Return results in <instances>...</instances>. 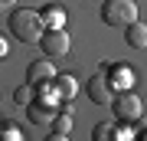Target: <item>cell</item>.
Returning a JSON list of instances; mask_svg holds the SVG:
<instances>
[{"mask_svg":"<svg viewBox=\"0 0 147 141\" xmlns=\"http://www.w3.org/2000/svg\"><path fill=\"white\" fill-rule=\"evenodd\" d=\"M7 26H10V33H13L20 43H26V46H39L42 33H46L42 10H30V7H16V10H10Z\"/></svg>","mask_w":147,"mask_h":141,"instance_id":"cell-1","label":"cell"},{"mask_svg":"<svg viewBox=\"0 0 147 141\" xmlns=\"http://www.w3.org/2000/svg\"><path fill=\"white\" fill-rule=\"evenodd\" d=\"M33 89H36V85H30V82H26V85H16L13 102H16V105H30V102H33Z\"/></svg>","mask_w":147,"mask_h":141,"instance_id":"cell-15","label":"cell"},{"mask_svg":"<svg viewBox=\"0 0 147 141\" xmlns=\"http://www.w3.org/2000/svg\"><path fill=\"white\" fill-rule=\"evenodd\" d=\"M16 10V0H0V13H10Z\"/></svg>","mask_w":147,"mask_h":141,"instance_id":"cell-17","label":"cell"},{"mask_svg":"<svg viewBox=\"0 0 147 141\" xmlns=\"http://www.w3.org/2000/svg\"><path fill=\"white\" fill-rule=\"evenodd\" d=\"M0 121H3V118H0Z\"/></svg>","mask_w":147,"mask_h":141,"instance_id":"cell-20","label":"cell"},{"mask_svg":"<svg viewBox=\"0 0 147 141\" xmlns=\"http://www.w3.org/2000/svg\"><path fill=\"white\" fill-rule=\"evenodd\" d=\"M7 56V36H0V59Z\"/></svg>","mask_w":147,"mask_h":141,"instance_id":"cell-18","label":"cell"},{"mask_svg":"<svg viewBox=\"0 0 147 141\" xmlns=\"http://www.w3.org/2000/svg\"><path fill=\"white\" fill-rule=\"evenodd\" d=\"M39 46H42V56H49V59H62V56H69V49H72L69 30H53V26H46V33H42V40H39Z\"/></svg>","mask_w":147,"mask_h":141,"instance_id":"cell-4","label":"cell"},{"mask_svg":"<svg viewBox=\"0 0 147 141\" xmlns=\"http://www.w3.org/2000/svg\"><path fill=\"white\" fill-rule=\"evenodd\" d=\"M49 79H56V66H53V59H49V56H42V59H36V63H30V69H26V82H30V85L49 82Z\"/></svg>","mask_w":147,"mask_h":141,"instance_id":"cell-8","label":"cell"},{"mask_svg":"<svg viewBox=\"0 0 147 141\" xmlns=\"http://www.w3.org/2000/svg\"><path fill=\"white\" fill-rule=\"evenodd\" d=\"M53 85H56V92H59V99H62V105H72V99L79 95V82H75L72 76H59V72H56Z\"/></svg>","mask_w":147,"mask_h":141,"instance_id":"cell-11","label":"cell"},{"mask_svg":"<svg viewBox=\"0 0 147 141\" xmlns=\"http://www.w3.org/2000/svg\"><path fill=\"white\" fill-rule=\"evenodd\" d=\"M105 76H108V82H111V89H115V92L134 89V69L127 66V63H115V66H108Z\"/></svg>","mask_w":147,"mask_h":141,"instance_id":"cell-6","label":"cell"},{"mask_svg":"<svg viewBox=\"0 0 147 141\" xmlns=\"http://www.w3.org/2000/svg\"><path fill=\"white\" fill-rule=\"evenodd\" d=\"M42 20H46V26H53V30H65L69 13L59 3H46V7H42Z\"/></svg>","mask_w":147,"mask_h":141,"instance_id":"cell-12","label":"cell"},{"mask_svg":"<svg viewBox=\"0 0 147 141\" xmlns=\"http://www.w3.org/2000/svg\"><path fill=\"white\" fill-rule=\"evenodd\" d=\"M49 141H59V138H69L72 135V105H62V108L56 112V118L49 121Z\"/></svg>","mask_w":147,"mask_h":141,"instance_id":"cell-7","label":"cell"},{"mask_svg":"<svg viewBox=\"0 0 147 141\" xmlns=\"http://www.w3.org/2000/svg\"><path fill=\"white\" fill-rule=\"evenodd\" d=\"M111 112H115L118 121H131V125H137L141 115H144V102H141V95H134V89H124V92H115Z\"/></svg>","mask_w":147,"mask_h":141,"instance_id":"cell-2","label":"cell"},{"mask_svg":"<svg viewBox=\"0 0 147 141\" xmlns=\"http://www.w3.org/2000/svg\"><path fill=\"white\" fill-rule=\"evenodd\" d=\"M88 99H92L95 105H111L115 89H111V82H108L105 72H95V76L88 79Z\"/></svg>","mask_w":147,"mask_h":141,"instance_id":"cell-5","label":"cell"},{"mask_svg":"<svg viewBox=\"0 0 147 141\" xmlns=\"http://www.w3.org/2000/svg\"><path fill=\"white\" fill-rule=\"evenodd\" d=\"M101 20L108 26L124 30L127 23L137 20V3L134 0H105V3H101Z\"/></svg>","mask_w":147,"mask_h":141,"instance_id":"cell-3","label":"cell"},{"mask_svg":"<svg viewBox=\"0 0 147 141\" xmlns=\"http://www.w3.org/2000/svg\"><path fill=\"white\" fill-rule=\"evenodd\" d=\"M124 43L131 49H147V23H141V20L127 23L124 26Z\"/></svg>","mask_w":147,"mask_h":141,"instance_id":"cell-9","label":"cell"},{"mask_svg":"<svg viewBox=\"0 0 147 141\" xmlns=\"http://www.w3.org/2000/svg\"><path fill=\"white\" fill-rule=\"evenodd\" d=\"M56 105H42V102H30L26 105V118L33 121V125H49V121L56 118Z\"/></svg>","mask_w":147,"mask_h":141,"instance_id":"cell-10","label":"cell"},{"mask_svg":"<svg viewBox=\"0 0 147 141\" xmlns=\"http://www.w3.org/2000/svg\"><path fill=\"white\" fill-rule=\"evenodd\" d=\"M137 138H141V141H147V125H141V128H137Z\"/></svg>","mask_w":147,"mask_h":141,"instance_id":"cell-19","label":"cell"},{"mask_svg":"<svg viewBox=\"0 0 147 141\" xmlns=\"http://www.w3.org/2000/svg\"><path fill=\"white\" fill-rule=\"evenodd\" d=\"M92 138L95 141H111L115 138V121H98V125L92 128Z\"/></svg>","mask_w":147,"mask_h":141,"instance_id":"cell-14","label":"cell"},{"mask_svg":"<svg viewBox=\"0 0 147 141\" xmlns=\"http://www.w3.org/2000/svg\"><path fill=\"white\" fill-rule=\"evenodd\" d=\"M36 102H42V105H56V108H62V99H59V92H56L53 79H49V82H39V85H36Z\"/></svg>","mask_w":147,"mask_h":141,"instance_id":"cell-13","label":"cell"},{"mask_svg":"<svg viewBox=\"0 0 147 141\" xmlns=\"http://www.w3.org/2000/svg\"><path fill=\"white\" fill-rule=\"evenodd\" d=\"M0 138H7V141H20L23 131L16 128V125H10V121H0Z\"/></svg>","mask_w":147,"mask_h":141,"instance_id":"cell-16","label":"cell"}]
</instances>
